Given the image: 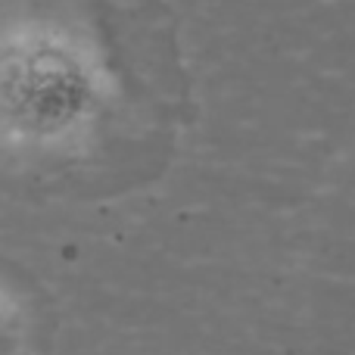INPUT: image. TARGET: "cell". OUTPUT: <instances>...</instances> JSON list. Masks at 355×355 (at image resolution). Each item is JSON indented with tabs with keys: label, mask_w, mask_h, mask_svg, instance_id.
<instances>
[{
	"label": "cell",
	"mask_w": 355,
	"mask_h": 355,
	"mask_svg": "<svg viewBox=\"0 0 355 355\" xmlns=\"http://www.w3.org/2000/svg\"><path fill=\"white\" fill-rule=\"evenodd\" d=\"M119 103V69L81 6L0 0V159H75L112 125Z\"/></svg>",
	"instance_id": "1"
},
{
	"label": "cell",
	"mask_w": 355,
	"mask_h": 355,
	"mask_svg": "<svg viewBox=\"0 0 355 355\" xmlns=\"http://www.w3.org/2000/svg\"><path fill=\"white\" fill-rule=\"evenodd\" d=\"M25 346V318L22 306L10 290L0 284V355H22Z\"/></svg>",
	"instance_id": "2"
}]
</instances>
